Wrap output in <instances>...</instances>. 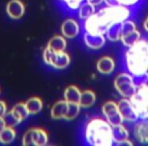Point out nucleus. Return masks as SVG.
<instances>
[{
	"instance_id": "1",
	"label": "nucleus",
	"mask_w": 148,
	"mask_h": 146,
	"mask_svg": "<svg viewBox=\"0 0 148 146\" xmlns=\"http://www.w3.org/2000/svg\"><path fill=\"white\" fill-rule=\"evenodd\" d=\"M85 144L91 146H113V126L103 117L95 116L87 120L82 128Z\"/></svg>"
},
{
	"instance_id": "2",
	"label": "nucleus",
	"mask_w": 148,
	"mask_h": 146,
	"mask_svg": "<svg viewBox=\"0 0 148 146\" xmlns=\"http://www.w3.org/2000/svg\"><path fill=\"white\" fill-rule=\"evenodd\" d=\"M124 66L135 78L142 79L148 72L147 41L141 39L131 47H128L123 57Z\"/></svg>"
},
{
	"instance_id": "3",
	"label": "nucleus",
	"mask_w": 148,
	"mask_h": 146,
	"mask_svg": "<svg viewBox=\"0 0 148 146\" xmlns=\"http://www.w3.org/2000/svg\"><path fill=\"white\" fill-rule=\"evenodd\" d=\"M133 15V9L120 4H107L101 7L93 14L99 32L106 35L108 27L115 23H121L131 19Z\"/></svg>"
},
{
	"instance_id": "4",
	"label": "nucleus",
	"mask_w": 148,
	"mask_h": 146,
	"mask_svg": "<svg viewBox=\"0 0 148 146\" xmlns=\"http://www.w3.org/2000/svg\"><path fill=\"white\" fill-rule=\"evenodd\" d=\"M138 120L148 119V80L143 77L137 83L136 91L129 97Z\"/></svg>"
},
{
	"instance_id": "5",
	"label": "nucleus",
	"mask_w": 148,
	"mask_h": 146,
	"mask_svg": "<svg viewBox=\"0 0 148 146\" xmlns=\"http://www.w3.org/2000/svg\"><path fill=\"white\" fill-rule=\"evenodd\" d=\"M114 86H115L117 93L122 97L129 99L136 91L137 83H136L135 77L133 75L130 74L128 71H123L118 73V75L115 77Z\"/></svg>"
},
{
	"instance_id": "6",
	"label": "nucleus",
	"mask_w": 148,
	"mask_h": 146,
	"mask_svg": "<svg viewBox=\"0 0 148 146\" xmlns=\"http://www.w3.org/2000/svg\"><path fill=\"white\" fill-rule=\"evenodd\" d=\"M42 59L47 66L57 70L65 69L71 63V58L66 51L54 52L49 50L47 47L44 49Z\"/></svg>"
},
{
	"instance_id": "7",
	"label": "nucleus",
	"mask_w": 148,
	"mask_h": 146,
	"mask_svg": "<svg viewBox=\"0 0 148 146\" xmlns=\"http://www.w3.org/2000/svg\"><path fill=\"white\" fill-rule=\"evenodd\" d=\"M49 142V135L42 128H31L23 136V146H45Z\"/></svg>"
},
{
	"instance_id": "8",
	"label": "nucleus",
	"mask_w": 148,
	"mask_h": 146,
	"mask_svg": "<svg viewBox=\"0 0 148 146\" xmlns=\"http://www.w3.org/2000/svg\"><path fill=\"white\" fill-rule=\"evenodd\" d=\"M101 114L103 118L111 124L112 126H117L123 124L124 120L120 113L118 103L114 101H108L101 107Z\"/></svg>"
},
{
	"instance_id": "9",
	"label": "nucleus",
	"mask_w": 148,
	"mask_h": 146,
	"mask_svg": "<svg viewBox=\"0 0 148 146\" xmlns=\"http://www.w3.org/2000/svg\"><path fill=\"white\" fill-rule=\"evenodd\" d=\"M81 27L79 23L73 17L66 19L61 25V34L66 39H74L80 34Z\"/></svg>"
},
{
	"instance_id": "10",
	"label": "nucleus",
	"mask_w": 148,
	"mask_h": 146,
	"mask_svg": "<svg viewBox=\"0 0 148 146\" xmlns=\"http://www.w3.org/2000/svg\"><path fill=\"white\" fill-rule=\"evenodd\" d=\"M118 107H119L120 113H121L124 121L132 122V123H135L138 121V117L129 99L123 97L122 99H120L118 101Z\"/></svg>"
},
{
	"instance_id": "11",
	"label": "nucleus",
	"mask_w": 148,
	"mask_h": 146,
	"mask_svg": "<svg viewBox=\"0 0 148 146\" xmlns=\"http://www.w3.org/2000/svg\"><path fill=\"white\" fill-rule=\"evenodd\" d=\"M83 43L90 50H99L106 45L107 38L106 35H92L83 32Z\"/></svg>"
},
{
	"instance_id": "12",
	"label": "nucleus",
	"mask_w": 148,
	"mask_h": 146,
	"mask_svg": "<svg viewBox=\"0 0 148 146\" xmlns=\"http://www.w3.org/2000/svg\"><path fill=\"white\" fill-rule=\"evenodd\" d=\"M6 13L11 19H21L25 13V6L21 0H9L6 4Z\"/></svg>"
},
{
	"instance_id": "13",
	"label": "nucleus",
	"mask_w": 148,
	"mask_h": 146,
	"mask_svg": "<svg viewBox=\"0 0 148 146\" xmlns=\"http://www.w3.org/2000/svg\"><path fill=\"white\" fill-rule=\"evenodd\" d=\"M134 137L142 144H148V119L138 120L133 128Z\"/></svg>"
},
{
	"instance_id": "14",
	"label": "nucleus",
	"mask_w": 148,
	"mask_h": 146,
	"mask_svg": "<svg viewBox=\"0 0 148 146\" xmlns=\"http://www.w3.org/2000/svg\"><path fill=\"white\" fill-rule=\"evenodd\" d=\"M116 69L115 59L110 56H103L97 62V70L103 75L112 74Z\"/></svg>"
},
{
	"instance_id": "15",
	"label": "nucleus",
	"mask_w": 148,
	"mask_h": 146,
	"mask_svg": "<svg viewBox=\"0 0 148 146\" xmlns=\"http://www.w3.org/2000/svg\"><path fill=\"white\" fill-rule=\"evenodd\" d=\"M68 111V101L65 99L58 101L52 106L50 115L54 120H65L66 114Z\"/></svg>"
},
{
	"instance_id": "16",
	"label": "nucleus",
	"mask_w": 148,
	"mask_h": 146,
	"mask_svg": "<svg viewBox=\"0 0 148 146\" xmlns=\"http://www.w3.org/2000/svg\"><path fill=\"white\" fill-rule=\"evenodd\" d=\"M47 48L54 52H61L66 51L67 48V41L66 38L62 35H56L50 39L47 44Z\"/></svg>"
},
{
	"instance_id": "17",
	"label": "nucleus",
	"mask_w": 148,
	"mask_h": 146,
	"mask_svg": "<svg viewBox=\"0 0 148 146\" xmlns=\"http://www.w3.org/2000/svg\"><path fill=\"white\" fill-rule=\"evenodd\" d=\"M81 97V90L78 86L74 84L68 85L64 90V99L68 103H76L79 104Z\"/></svg>"
},
{
	"instance_id": "18",
	"label": "nucleus",
	"mask_w": 148,
	"mask_h": 146,
	"mask_svg": "<svg viewBox=\"0 0 148 146\" xmlns=\"http://www.w3.org/2000/svg\"><path fill=\"white\" fill-rule=\"evenodd\" d=\"M129 136H130L129 131H128V129L123 124L113 126V138H114L115 144L119 145V144L122 143L123 141L129 139Z\"/></svg>"
},
{
	"instance_id": "19",
	"label": "nucleus",
	"mask_w": 148,
	"mask_h": 146,
	"mask_svg": "<svg viewBox=\"0 0 148 146\" xmlns=\"http://www.w3.org/2000/svg\"><path fill=\"white\" fill-rule=\"evenodd\" d=\"M97 101V95L93 90L86 89V90L81 91L80 101H79V106L81 109H88L92 107Z\"/></svg>"
},
{
	"instance_id": "20",
	"label": "nucleus",
	"mask_w": 148,
	"mask_h": 146,
	"mask_svg": "<svg viewBox=\"0 0 148 146\" xmlns=\"http://www.w3.org/2000/svg\"><path fill=\"white\" fill-rule=\"evenodd\" d=\"M16 138V130L14 127L6 126L0 130V143L1 144H10Z\"/></svg>"
},
{
	"instance_id": "21",
	"label": "nucleus",
	"mask_w": 148,
	"mask_h": 146,
	"mask_svg": "<svg viewBox=\"0 0 148 146\" xmlns=\"http://www.w3.org/2000/svg\"><path fill=\"white\" fill-rule=\"evenodd\" d=\"M25 106H27V109L29 111V115H38L43 110V101L38 97H29L25 101Z\"/></svg>"
},
{
	"instance_id": "22",
	"label": "nucleus",
	"mask_w": 148,
	"mask_h": 146,
	"mask_svg": "<svg viewBox=\"0 0 148 146\" xmlns=\"http://www.w3.org/2000/svg\"><path fill=\"white\" fill-rule=\"evenodd\" d=\"M10 112H11V114L16 118L19 123L23 122L25 119H27V117L29 116V113L27 109L25 103H17L16 105L13 106L12 109L10 110Z\"/></svg>"
},
{
	"instance_id": "23",
	"label": "nucleus",
	"mask_w": 148,
	"mask_h": 146,
	"mask_svg": "<svg viewBox=\"0 0 148 146\" xmlns=\"http://www.w3.org/2000/svg\"><path fill=\"white\" fill-rule=\"evenodd\" d=\"M122 37V23L112 25L106 32V38L110 42H118Z\"/></svg>"
},
{
	"instance_id": "24",
	"label": "nucleus",
	"mask_w": 148,
	"mask_h": 146,
	"mask_svg": "<svg viewBox=\"0 0 148 146\" xmlns=\"http://www.w3.org/2000/svg\"><path fill=\"white\" fill-rule=\"evenodd\" d=\"M141 38V33H140L138 29H135V31L131 32L129 34H126V35H123L121 37V40L120 41L122 42L124 47L128 48L133 46L134 44H136L138 41H140Z\"/></svg>"
},
{
	"instance_id": "25",
	"label": "nucleus",
	"mask_w": 148,
	"mask_h": 146,
	"mask_svg": "<svg viewBox=\"0 0 148 146\" xmlns=\"http://www.w3.org/2000/svg\"><path fill=\"white\" fill-rule=\"evenodd\" d=\"M97 12V7L91 5L90 3L88 2H83L82 4L80 5V7L77 10V13H78V17L81 21H85L86 19H88L89 16H91L92 14Z\"/></svg>"
},
{
	"instance_id": "26",
	"label": "nucleus",
	"mask_w": 148,
	"mask_h": 146,
	"mask_svg": "<svg viewBox=\"0 0 148 146\" xmlns=\"http://www.w3.org/2000/svg\"><path fill=\"white\" fill-rule=\"evenodd\" d=\"M85 1L86 0H58V2L65 10L71 13L77 12L80 5Z\"/></svg>"
},
{
	"instance_id": "27",
	"label": "nucleus",
	"mask_w": 148,
	"mask_h": 146,
	"mask_svg": "<svg viewBox=\"0 0 148 146\" xmlns=\"http://www.w3.org/2000/svg\"><path fill=\"white\" fill-rule=\"evenodd\" d=\"M144 0H106L107 4H120L131 9H136Z\"/></svg>"
},
{
	"instance_id": "28",
	"label": "nucleus",
	"mask_w": 148,
	"mask_h": 146,
	"mask_svg": "<svg viewBox=\"0 0 148 146\" xmlns=\"http://www.w3.org/2000/svg\"><path fill=\"white\" fill-rule=\"evenodd\" d=\"M81 107L79 106V104L76 103H68V111L66 114L65 120L66 121H72L75 118H77V116L80 113Z\"/></svg>"
},
{
	"instance_id": "29",
	"label": "nucleus",
	"mask_w": 148,
	"mask_h": 146,
	"mask_svg": "<svg viewBox=\"0 0 148 146\" xmlns=\"http://www.w3.org/2000/svg\"><path fill=\"white\" fill-rule=\"evenodd\" d=\"M135 29H137L136 23H135V21H132L131 19H127V21L122 23V36L131 33V32L135 31Z\"/></svg>"
},
{
	"instance_id": "30",
	"label": "nucleus",
	"mask_w": 148,
	"mask_h": 146,
	"mask_svg": "<svg viewBox=\"0 0 148 146\" xmlns=\"http://www.w3.org/2000/svg\"><path fill=\"white\" fill-rule=\"evenodd\" d=\"M3 119H4L5 121V124H6V126H9V127H14L15 126H17L18 124H21L18 121H17V119L14 117V116L11 114V112H7L6 114L4 115V117H3Z\"/></svg>"
},
{
	"instance_id": "31",
	"label": "nucleus",
	"mask_w": 148,
	"mask_h": 146,
	"mask_svg": "<svg viewBox=\"0 0 148 146\" xmlns=\"http://www.w3.org/2000/svg\"><path fill=\"white\" fill-rule=\"evenodd\" d=\"M7 104L4 101L0 99V118H3L4 115L7 113Z\"/></svg>"
},
{
	"instance_id": "32",
	"label": "nucleus",
	"mask_w": 148,
	"mask_h": 146,
	"mask_svg": "<svg viewBox=\"0 0 148 146\" xmlns=\"http://www.w3.org/2000/svg\"><path fill=\"white\" fill-rule=\"evenodd\" d=\"M86 2L90 3L93 6L97 7V6H101L103 3H106V0H86Z\"/></svg>"
},
{
	"instance_id": "33",
	"label": "nucleus",
	"mask_w": 148,
	"mask_h": 146,
	"mask_svg": "<svg viewBox=\"0 0 148 146\" xmlns=\"http://www.w3.org/2000/svg\"><path fill=\"white\" fill-rule=\"evenodd\" d=\"M143 29H144V31L148 33V16L146 17L145 21H143Z\"/></svg>"
},
{
	"instance_id": "34",
	"label": "nucleus",
	"mask_w": 148,
	"mask_h": 146,
	"mask_svg": "<svg viewBox=\"0 0 148 146\" xmlns=\"http://www.w3.org/2000/svg\"><path fill=\"white\" fill-rule=\"evenodd\" d=\"M4 127H6V124H5V121L3 118H0V130L3 129Z\"/></svg>"
},
{
	"instance_id": "35",
	"label": "nucleus",
	"mask_w": 148,
	"mask_h": 146,
	"mask_svg": "<svg viewBox=\"0 0 148 146\" xmlns=\"http://www.w3.org/2000/svg\"><path fill=\"white\" fill-rule=\"evenodd\" d=\"M146 41H147V47H148V40H146Z\"/></svg>"
}]
</instances>
